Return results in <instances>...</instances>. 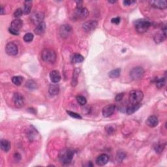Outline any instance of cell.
<instances>
[{"mask_svg":"<svg viewBox=\"0 0 167 167\" xmlns=\"http://www.w3.org/2000/svg\"><path fill=\"white\" fill-rule=\"evenodd\" d=\"M41 58L44 61L50 63H54L56 61L57 56L56 52L52 49L45 48L42 51Z\"/></svg>","mask_w":167,"mask_h":167,"instance_id":"cell-1","label":"cell"},{"mask_svg":"<svg viewBox=\"0 0 167 167\" xmlns=\"http://www.w3.org/2000/svg\"><path fill=\"white\" fill-rule=\"evenodd\" d=\"M74 151L73 149H65L61 151L59 154V161L64 164H68L71 163L73 159Z\"/></svg>","mask_w":167,"mask_h":167,"instance_id":"cell-2","label":"cell"},{"mask_svg":"<svg viewBox=\"0 0 167 167\" xmlns=\"http://www.w3.org/2000/svg\"><path fill=\"white\" fill-rule=\"evenodd\" d=\"M144 98V93L143 92L139 89H135L130 92L129 93V102L132 105L134 104H138L141 103Z\"/></svg>","mask_w":167,"mask_h":167,"instance_id":"cell-3","label":"cell"},{"mask_svg":"<svg viewBox=\"0 0 167 167\" xmlns=\"http://www.w3.org/2000/svg\"><path fill=\"white\" fill-rule=\"evenodd\" d=\"M134 26L136 31L139 33H143L148 31L149 27L151 26V23L147 19H139L134 22Z\"/></svg>","mask_w":167,"mask_h":167,"instance_id":"cell-4","label":"cell"},{"mask_svg":"<svg viewBox=\"0 0 167 167\" xmlns=\"http://www.w3.org/2000/svg\"><path fill=\"white\" fill-rule=\"evenodd\" d=\"M144 74V70L142 67H136L131 69L130 71V76L134 80H138L142 78Z\"/></svg>","mask_w":167,"mask_h":167,"instance_id":"cell-5","label":"cell"},{"mask_svg":"<svg viewBox=\"0 0 167 167\" xmlns=\"http://www.w3.org/2000/svg\"><path fill=\"white\" fill-rule=\"evenodd\" d=\"M88 15V11L87 9L84 8L82 5H77L74 11V17L76 19L84 20Z\"/></svg>","mask_w":167,"mask_h":167,"instance_id":"cell-6","label":"cell"},{"mask_svg":"<svg viewBox=\"0 0 167 167\" xmlns=\"http://www.w3.org/2000/svg\"><path fill=\"white\" fill-rule=\"evenodd\" d=\"M44 18V14L41 12H36L31 14L30 16L31 22L35 25H39L43 22Z\"/></svg>","mask_w":167,"mask_h":167,"instance_id":"cell-7","label":"cell"},{"mask_svg":"<svg viewBox=\"0 0 167 167\" xmlns=\"http://www.w3.org/2000/svg\"><path fill=\"white\" fill-rule=\"evenodd\" d=\"M5 51L6 53L8 54L9 56H14L18 54V46H17L16 44L12 43V42H10V43L7 44L5 47Z\"/></svg>","mask_w":167,"mask_h":167,"instance_id":"cell-8","label":"cell"},{"mask_svg":"<svg viewBox=\"0 0 167 167\" xmlns=\"http://www.w3.org/2000/svg\"><path fill=\"white\" fill-rule=\"evenodd\" d=\"M116 106L115 104H108L104 107L102 110V114L103 116L105 118H108V117L111 116L114 113V112L116 110Z\"/></svg>","mask_w":167,"mask_h":167,"instance_id":"cell-9","label":"cell"},{"mask_svg":"<svg viewBox=\"0 0 167 167\" xmlns=\"http://www.w3.org/2000/svg\"><path fill=\"white\" fill-rule=\"evenodd\" d=\"M12 101L17 108H22L24 105V99L20 93H15L12 97Z\"/></svg>","mask_w":167,"mask_h":167,"instance_id":"cell-10","label":"cell"},{"mask_svg":"<svg viewBox=\"0 0 167 167\" xmlns=\"http://www.w3.org/2000/svg\"><path fill=\"white\" fill-rule=\"evenodd\" d=\"M72 31H73V29L70 25L65 24L61 26L59 33L62 38H67L71 34Z\"/></svg>","mask_w":167,"mask_h":167,"instance_id":"cell-11","label":"cell"},{"mask_svg":"<svg viewBox=\"0 0 167 167\" xmlns=\"http://www.w3.org/2000/svg\"><path fill=\"white\" fill-rule=\"evenodd\" d=\"M97 24V22L95 20H89L84 22L82 25V28L86 32H91L96 28Z\"/></svg>","mask_w":167,"mask_h":167,"instance_id":"cell-12","label":"cell"},{"mask_svg":"<svg viewBox=\"0 0 167 167\" xmlns=\"http://www.w3.org/2000/svg\"><path fill=\"white\" fill-rule=\"evenodd\" d=\"M166 38V26H164L161 31L157 33L155 37H154V41L156 43H160L163 42Z\"/></svg>","mask_w":167,"mask_h":167,"instance_id":"cell-13","label":"cell"},{"mask_svg":"<svg viewBox=\"0 0 167 167\" xmlns=\"http://www.w3.org/2000/svg\"><path fill=\"white\" fill-rule=\"evenodd\" d=\"M152 7L159 9H164L167 7V2L165 0H157V1H149Z\"/></svg>","mask_w":167,"mask_h":167,"instance_id":"cell-14","label":"cell"},{"mask_svg":"<svg viewBox=\"0 0 167 167\" xmlns=\"http://www.w3.org/2000/svg\"><path fill=\"white\" fill-rule=\"evenodd\" d=\"M109 161V157L106 154H101L96 159V164L98 166H104Z\"/></svg>","mask_w":167,"mask_h":167,"instance_id":"cell-15","label":"cell"},{"mask_svg":"<svg viewBox=\"0 0 167 167\" xmlns=\"http://www.w3.org/2000/svg\"><path fill=\"white\" fill-rule=\"evenodd\" d=\"M22 26H23V22H22V20L20 19H16L14 20L11 22L10 28L17 32H19L20 29L22 28Z\"/></svg>","mask_w":167,"mask_h":167,"instance_id":"cell-16","label":"cell"},{"mask_svg":"<svg viewBox=\"0 0 167 167\" xmlns=\"http://www.w3.org/2000/svg\"><path fill=\"white\" fill-rule=\"evenodd\" d=\"M159 123L157 117L155 116H150L147 119L146 124L149 127H155Z\"/></svg>","mask_w":167,"mask_h":167,"instance_id":"cell-17","label":"cell"},{"mask_svg":"<svg viewBox=\"0 0 167 167\" xmlns=\"http://www.w3.org/2000/svg\"><path fill=\"white\" fill-rule=\"evenodd\" d=\"M50 78L51 81L53 82V83H58L61 80L60 73H59L58 71H52L50 73Z\"/></svg>","mask_w":167,"mask_h":167,"instance_id":"cell-18","label":"cell"},{"mask_svg":"<svg viewBox=\"0 0 167 167\" xmlns=\"http://www.w3.org/2000/svg\"><path fill=\"white\" fill-rule=\"evenodd\" d=\"M45 29H46V24L44 22H43L42 23L37 25L35 29H34V32L36 35H42L44 33Z\"/></svg>","mask_w":167,"mask_h":167,"instance_id":"cell-19","label":"cell"},{"mask_svg":"<svg viewBox=\"0 0 167 167\" xmlns=\"http://www.w3.org/2000/svg\"><path fill=\"white\" fill-rule=\"evenodd\" d=\"M59 88L58 85L56 84H50V86L49 87V89H48V92L50 95L52 96H54L56 95L59 93Z\"/></svg>","mask_w":167,"mask_h":167,"instance_id":"cell-20","label":"cell"},{"mask_svg":"<svg viewBox=\"0 0 167 167\" xmlns=\"http://www.w3.org/2000/svg\"><path fill=\"white\" fill-rule=\"evenodd\" d=\"M11 143L7 140H1V148L5 152H8L11 149Z\"/></svg>","mask_w":167,"mask_h":167,"instance_id":"cell-21","label":"cell"},{"mask_svg":"<svg viewBox=\"0 0 167 167\" xmlns=\"http://www.w3.org/2000/svg\"><path fill=\"white\" fill-rule=\"evenodd\" d=\"M84 61V57L79 54H74L71 56V62L73 63H79Z\"/></svg>","mask_w":167,"mask_h":167,"instance_id":"cell-22","label":"cell"},{"mask_svg":"<svg viewBox=\"0 0 167 167\" xmlns=\"http://www.w3.org/2000/svg\"><path fill=\"white\" fill-rule=\"evenodd\" d=\"M141 106V104H134V105H132L131 106L128 107L127 108V110H126V113L128 114V115H131V114H133V113L135 112L136 111L138 110L140 108V107Z\"/></svg>","mask_w":167,"mask_h":167,"instance_id":"cell-23","label":"cell"},{"mask_svg":"<svg viewBox=\"0 0 167 167\" xmlns=\"http://www.w3.org/2000/svg\"><path fill=\"white\" fill-rule=\"evenodd\" d=\"M32 7V1H27L24 2V7L23 9L24 14H28L31 12Z\"/></svg>","mask_w":167,"mask_h":167,"instance_id":"cell-24","label":"cell"},{"mask_svg":"<svg viewBox=\"0 0 167 167\" xmlns=\"http://www.w3.org/2000/svg\"><path fill=\"white\" fill-rule=\"evenodd\" d=\"M120 73H121V69H114V70L111 71L110 72H109L108 76L110 78H116L118 77L120 75Z\"/></svg>","mask_w":167,"mask_h":167,"instance_id":"cell-25","label":"cell"},{"mask_svg":"<svg viewBox=\"0 0 167 167\" xmlns=\"http://www.w3.org/2000/svg\"><path fill=\"white\" fill-rule=\"evenodd\" d=\"M24 78L20 76H13L12 78V82L14 84H15L16 86H20L21 85L22 82H23Z\"/></svg>","mask_w":167,"mask_h":167,"instance_id":"cell-26","label":"cell"},{"mask_svg":"<svg viewBox=\"0 0 167 167\" xmlns=\"http://www.w3.org/2000/svg\"><path fill=\"white\" fill-rule=\"evenodd\" d=\"M79 71L78 69H75L74 70V73L73 74V80H72V86H75L77 84V82H78V77L79 75Z\"/></svg>","mask_w":167,"mask_h":167,"instance_id":"cell-27","label":"cell"},{"mask_svg":"<svg viewBox=\"0 0 167 167\" xmlns=\"http://www.w3.org/2000/svg\"><path fill=\"white\" fill-rule=\"evenodd\" d=\"M76 101L78 102V103L80 106H84L86 105L87 103V100L85 97L82 95H78L76 97Z\"/></svg>","mask_w":167,"mask_h":167,"instance_id":"cell-28","label":"cell"},{"mask_svg":"<svg viewBox=\"0 0 167 167\" xmlns=\"http://www.w3.org/2000/svg\"><path fill=\"white\" fill-rule=\"evenodd\" d=\"M156 86L158 88H161L164 86L165 84V78H158L155 80Z\"/></svg>","mask_w":167,"mask_h":167,"instance_id":"cell-29","label":"cell"},{"mask_svg":"<svg viewBox=\"0 0 167 167\" xmlns=\"http://www.w3.org/2000/svg\"><path fill=\"white\" fill-rule=\"evenodd\" d=\"M26 86L29 89H36L37 87L35 82L33 80H29L27 82Z\"/></svg>","mask_w":167,"mask_h":167,"instance_id":"cell-30","label":"cell"},{"mask_svg":"<svg viewBox=\"0 0 167 167\" xmlns=\"http://www.w3.org/2000/svg\"><path fill=\"white\" fill-rule=\"evenodd\" d=\"M33 38H34L33 34L31 33H27L24 36V40L25 42H26V43L31 42L32 41H33Z\"/></svg>","mask_w":167,"mask_h":167,"instance_id":"cell-31","label":"cell"},{"mask_svg":"<svg viewBox=\"0 0 167 167\" xmlns=\"http://www.w3.org/2000/svg\"><path fill=\"white\" fill-rule=\"evenodd\" d=\"M23 13H24L23 10L20 8H18L16 10L15 12H14V17L17 18V19H18L19 18H20V17L22 16Z\"/></svg>","mask_w":167,"mask_h":167,"instance_id":"cell-32","label":"cell"},{"mask_svg":"<svg viewBox=\"0 0 167 167\" xmlns=\"http://www.w3.org/2000/svg\"><path fill=\"white\" fill-rule=\"evenodd\" d=\"M67 113L71 117H72V118H73L79 119H82V117H81L80 115V114H77V113H76V112H71V111H68V110H67Z\"/></svg>","mask_w":167,"mask_h":167,"instance_id":"cell-33","label":"cell"},{"mask_svg":"<svg viewBox=\"0 0 167 167\" xmlns=\"http://www.w3.org/2000/svg\"><path fill=\"white\" fill-rule=\"evenodd\" d=\"M164 146L165 145H163V144H157V145L155 147L156 152H157V153H161V152H163L164 148Z\"/></svg>","mask_w":167,"mask_h":167,"instance_id":"cell-34","label":"cell"},{"mask_svg":"<svg viewBox=\"0 0 167 167\" xmlns=\"http://www.w3.org/2000/svg\"><path fill=\"white\" fill-rule=\"evenodd\" d=\"M124 96V94L123 93H119L115 97V100L117 101V102H119V101H121L122 99H123V97Z\"/></svg>","mask_w":167,"mask_h":167,"instance_id":"cell-35","label":"cell"},{"mask_svg":"<svg viewBox=\"0 0 167 167\" xmlns=\"http://www.w3.org/2000/svg\"><path fill=\"white\" fill-rule=\"evenodd\" d=\"M121 21V18L119 17H116V18H114L111 20V22L113 24H119L120 23Z\"/></svg>","mask_w":167,"mask_h":167,"instance_id":"cell-36","label":"cell"},{"mask_svg":"<svg viewBox=\"0 0 167 167\" xmlns=\"http://www.w3.org/2000/svg\"><path fill=\"white\" fill-rule=\"evenodd\" d=\"M106 130L107 133H108L109 134H111L112 133H113L114 131H115L112 126H107L106 127Z\"/></svg>","mask_w":167,"mask_h":167,"instance_id":"cell-37","label":"cell"},{"mask_svg":"<svg viewBox=\"0 0 167 167\" xmlns=\"http://www.w3.org/2000/svg\"><path fill=\"white\" fill-rule=\"evenodd\" d=\"M135 1H129V0H126V1H123V4L125 5H127V6H129V5H131L132 3H134Z\"/></svg>","mask_w":167,"mask_h":167,"instance_id":"cell-38","label":"cell"},{"mask_svg":"<svg viewBox=\"0 0 167 167\" xmlns=\"http://www.w3.org/2000/svg\"><path fill=\"white\" fill-rule=\"evenodd\" d=\"M9 31L10 33H12V35H18L19 34V32H17L16 31H14V30H13V29L10 28V27L9 28Z\"/></svg>","mask_w":167,"mask_h":167,"instance_id":"cell-39","label":"cell"},{"mask_svg":"<svg viewBox=\"0 0 167 167\" xmlns=\"http://www.w3.org/2000/svg\"><path fill=\"white\" fill-rule=\"evenodd\" d=\"M109 3H116V1H108Z\"/></svg>","mask_w":167,"mask_h":167,"instance_id":"cell-40","label":"cell"}]
</instances>
